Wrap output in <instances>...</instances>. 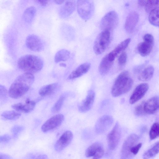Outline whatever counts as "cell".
Masks as SVG:
<instances>
[{
	"label": "cell",
	"mask_w": 159,
	"mask_h": 159,
	"mask_svg": "<svg viewBox=\"0 0 159 159\" xmlns=\"http://www.w3.org/2000/svg\"><path fill=\"white\" fill-rule=\"evenodd\" d=\"M34 79L33 74L31 73H25L19 75L9 89V96L14 99L21 97L29 91Z\"/></svg>",
	"instance_id": "obj_1"
},
{
	"label": "cell",
	"mask_w": 159,
	"mask_h": 159,
	"mask_svg": "<svg viewBox=\"0 0 159 159\" xmlns=\"http://www.w3.org/2000/svg\"><path fill=\"white\" fill-rule=\"evenodd\" d=\"M43 62L38 57L31 54L23 56L17 61L19 68L25 72L32 74L40 71L43 66Z\"/></svg>",
	"instance_id": "obj_2"
},
{
	"label": "cell",
	"mask_w": 159,
	"mask_h": 159,
	"mask_svg": "<svg viewBox=\"0 0 159 159\" xmlns=\"http://www.w3.org/2000/svg\"><path fill=\"white\" fill-rule=\"evenodd\" d=\"M133 83L129 72L126 70L122 72L116 78L112 87V96L117 97L127 93L131 89Z\"/></svg>",
	"instance_id": "obj_3"
},
{
	"label": "cell",
	"mask_w": 159,
	"mask_h": 159,
	"mask_svg": "<svg viewBox=\"0 0 159 159\" xmlns=\"http://www.w3.org/2000/svg\"><path fill=\"white\" fill-rule=\"evenodd\" d=\"M110 39V32L108 30L102 31L96 37L94 41L93 49L96 55L103 53L109 44Z\"/></svg>",
	"instance_id": "obj_4"
},
{
	"label": "cell",
	"mask_w": 159,
	"mask_h": 159,
	"mask_svg": "<svg viewBox=\"0 0 159 159\" xmlns=\"http://www.w3.org/2000/svg\"><path fill=\"white\" fill-rule=\"evenodd\" d=\"M139 136L132 134L129 135L124 142L121 150V159H132L134 157L131 154L132 148L138 143L139 140Z\"/></svg>",
	"instance_id": "obj_5"
},
{
	"label": "cell",
	"mask_w": 159,
	"mask_h": 159,
	"mask_svg": "<svg viewBox=\"0 0 159 159\" xmlns=\"http://www.w3.org/2000/svg\"><path fill=\"white\" fill-rule=\"evenodd\" d=\"M119 22V18L117 13L115 11H111L102 18L100 23V27L102 31H110L117 27Z\"/></svg>",
	"instance_id": "obj_6"
},
{
	"label": "cell",
	"mask_w": 159,
	"mask_h": 159,
	"mask_svg": "<svg viewBox=\"0 0 159 159\" xmlns=\"http://www.w3.org/2000/svg\"><path fill=\"white\" fill-rule=\"evenodd\" d=\"M78 13L82 19L87 20L93 16L94 11V6L91 0H78L77 2Z\"/></svg>",
	"instance_id": "obj_7"
},
{
	"label": "cell",
	"mask_w": 159,
	"mask_h": 159,
	"mask_svg": "<svg viewBox=\"0 0 159 159\" xmlns=\"http://www.w3.org/2000/svg\"><path fill=\"white\" fill-rule=\"evenodd\" d=\"M121 134L120 125L117 122L107 135L108 144L110 149L113 150L117 147L120 140Z\"/></svg>",
	"instance_id": "obj_8"
},
{
	"label": "cell",
	"mask_w": 159,
	"mask_h": 159,
	"mask_svg": "<svg viewBox=\"0 0 159 159\" xmlns=\"http://www.w3.org/2000/svg\"><path fill=\"white\" fill-rule=\"evenodd\" d=\"M64 119L63 115L61 114L55 115L48 120L42 126V131L46 133L59 127Z\"/></svg>",
	"instance_id": "obj_9"
},
{
	"label": "cell",
	"mask_w": 159,
	"mask_h": 159,
	"mask_svg": "<svg viewBox=\"0 0 159 159\" xmlns=\"http://www.w3.org/2000/svg\"><path fill=\"white\" fill-rule=\"evenodd\" d=\"M113 122L112 117L108 115H103L97 120L95 125V132L98 134H102L107 131Z\"/></svg>",
	"instance_id": "obj_10"
},
{
	"label": "cell",
	"mask_w": 159,
	"mask_h": 159,
	"mask_svg": "<svg viewBox=\"0 0 159 159\" xmlns=\"http://www.w3.org/2000/svg\"><path fill=\"white\" fill-rule=\"evenodd\" d=\"M25 43L27 47L33 51L39 52L44 48V45L41 39L35 35H29L26 38Z\"/></svg>",
	"instance_id": "obj_11"
},
{
	"label": "cell",
	"mask_w": 159,
	"mask_h": 159,
	"mask_svg": "<svg viewBox=\"0 0 159 159\" xmlns=\"http://www.w3.org/2000/svg\"><path fill=\"white\" fill-rule=\"evenodd\" d=\"M73 138V134L70 131L65 132L61 135L54 145L57 151H60L66 147L70 143Z\"/></svg>",
	"instance_id": "obj_12"
},
{
	"label": "cell",
	"mask_w": 159,
	"mask_h": 159,
	"mask_svg": "<svg viewBox=\"0 0 159 159\" xmlns=\"http://www.w3.org/2000/svg\"><path fill=\"white\" fill-rule=\"evenodd\" d=\"M148 88V84L146 83H141L138 85L130 98V103L133 104L140 100L145 95Z\"/></svg>",
	"instance_id": "obj_13"
},
{
	"label": "cell",
	"mask_w": 159,
	"mask_h": 159,
	"mask_svg": "<svg viewBox=\"0 0 159 159\" xmlns=\"http://www.w3.org/2000/svg\"><path fill=\"white\" fill-rule=\"evenodd\" d=\"M95 98V93L92 90H89L85 98L78 106L79 111L82 113L86 112L89 111L92 107Z\"/></svg>",
	"instance_id": "obj_14"
},
{
	"label": "cell",
	"mask_w": 159,
	"mask_h": 159,
	"mask_svg": "<svg viewBox=\"0 0 159 159\" xmlns=\"http://www.w3.org/2000/svg\"><path fill=\"white\" fill-rule=\"evenodd\" d=\"M144 110L146 114H152L159 110V97H152L144 102Z\"/></svg>",
	"instance_id": "obj_15"
},
{
	"label": "cell",
	"mask_w": 159,
	"mask_h": 159,
	"mask_svg": "<svg viewBox=\"0 0 159 159\" xmlns=\"http://www.w3.org/2000/svg\"><path fill=\"white\" fill-rule=\"evenodd\" d=\"M139 14L135 11H132L127 16L125 24L126 32L131 33L134 30L139 20Z\"/></svg>",
	"instance_id": "obj_16"
},
{
	"label": "cell",
	"mask_w": 159,
	"mask_h": 159,
	"mask_svg": "<svg viewBox=\"0 0 159 159\" xmlns=\"http://www.w3.org/2000/svg\"><path fill=\"white\" fill-rule=\"evenodd\" d=\"M35 104L36 103L34 101L30 100L28 98L25 101V104L18 103L13 104L11 105V107L18 112L28 113L34 109Z\"/></svg>",
	"instance_id": "obj_17"
},
{
	"label": "cell",
	"mask_w": 159,
	"mask_h": 159,
	"mask_svg": "<svg viewBox=\"0 0 159 159\" xmlns=\"http://www.w3.org/2000/svg\"><path fill=\"white\" fill-rule=\"evenodd\" d=\"M75 7V1L74 0L67 1L60 9L59 14L62 18L67 17L74 12Z\"/></svg>",
	"instance_id": "obj_18"
},
{
	"label": "cell",
	"mask_w": 159,
	"mask_h": 159,
	"mask_svg": "<svg viewBox=\"0 0 159 159\" xmlns=\"http://www.w3.org/2000/svg\"><path fill=\"white\" fill-rule=\"evenodd\" d=\"M130 41L131 39L128 38L121 42L107 54L109 59L114 61L117 56L127 48Z\"/></svg>",
	"instance_id": "obj_19"
},
{
	"label": "cell",
	"mask_w": 159,
	"mask_h": 159,
	"mask_svg": "<svg viewBox=\"0 0 159 159\" xmlns=\"http://www.w3.org/2000/svg\"><path fill=\"white\" fill-rule=\"evenodd\" d=\"M91 64L89 62L81 64L69 75L67 79L72 80L79 77L86 73L89 70Z\"/></svg>",
	"instance_id": "obj_20"
},
{
	"label": "cell",
	"mask_w": 159,
	"mask_h": 159,
	"mask_svg": "<svg viewBox=\"0 0 159 159\" xmlns=\"http://www.w3.org/2000/svg\"><path fill=\"white\" fill-rule=\"evenodd\" d=\"M154 43L143 40V41L138 44L137 50L142 57H145L151 52L154 45Z\"/></svg>",
	"instance_id": "obj_21"
},
{
	"label": "cell",
	"mask_w": 159,
	"mask_h": 159,
	"mask_svg": "<svg viewBox=\"0 0 159 159\" xmlns=\"http://www.w3.org/2000/svg\"><path fill=\"white\" fill-rule=\"evenodd\" d=\"M114 61L110 60L108 57V55L105 56L102 59L99 67V71L102 75L107 74L110 70Z\"/></svg>",
	"instance_id": "obj_22"
},
{
	"label": "cell",
	"mask_w": 159,
	"mask_h": 159,
	"mask_svg": "<svg viewBox=\"0 0 159 159\" xmlns=\"http://www.w3.org/2000/svg\"><path fill=\"white\" fill-rule=\"evenodd\" d=\"M154 69L152 66L146 67L139 74L138 79L141 81H146L150 80L153 75Z\"/></svg>",
	"instance_id": "obj_23"
},
{
	"label": "cell",
	"mask_w": 159,
	"mask_h": 159,
	"mask_svg": "<svg viewBox=\"0 0 159 159\" xmlns=\"http://www.w3.org/2000/svg\"><path fill=\"white\" fill-rule=\"evenodd\" d=\"M58 87L57 83H53L42 87L39 91V95L42 97L50 95L54 93Z\"/></svg>",
	"instance_id": "obj_24"
},
{
	"label": "cell",
	"mask_w": 159,
	"mask_h": 159,
	"mask_svg": "<svg viewBox=\"0 0 159 159\" xmlns=\"http://www.w3.org/2000/svg\"><path fill=\"white\" fill-rule=\"evenodd\" d=\"M36 11V10L34 7L31 6L28 7L25 10L23 14V20L27 23H31L34 18Z\"/></svg>",
	"instance_id": "obj_25"
},
{
	"label": "cell",
	"mask_w": 159,
	"mask_h": 159,
	"mask_svg": "<svg viewBox=\"0 0 159 159\" xmlns=\"http://www.w3.org/2000/svg\"><path fill=\"white\" fill-rule=\"evenodd\" d=\"M103 147L102 144L99 142H96L90 145L86 149L85 155L87 157H93L98 151Z\"/></svg>",
	"instance_id": "obj_26"
},
{
	"label": "cell",
	"mask_w": 159,
	"mask_h": 159,
	"mask_svg": "<svg viewBox=\"0 0 159 159\" xmlns=\"http://www.w3.org/2000/svg\"><path fill=\"white\" fill-rule=\"evenodd\" d=\"M70 52L66 49H62L58 51L54 57V61L56 63L67 61L70 57Z\"/></svg>",
	"instance_id": "obj_27"
},
{
	"label": "cell",
	"mask_w": 159,
	"mask_h": 159,
	"mask_svg": "<svg viewBox=\"0 0 159 159\" xmlns=\"http://www.w3.org/2000/svg\"><path fill=\"white\" fill-rule=\"evenodd\" d=\"M148 19L152 25L159 27V7L154 9L149 13Z\"/></svg>",
	"instance_id": "obj_28"
},
{
	"label": "cell",
	"mask_w": 159,
	"mask_h": 159,
	"mask_svg": "<svg viewBox=\"0 0 159 159\" xmlns=\"http://www.w3.org/2000/svg\"><path fill=\"white\" fill-rule=\"evenodd\" d=\"M159 152V141L156 143L149 149L145 152L143 156V159H149L155 156Z\"/></svg>",
	"instance_id": "obj_29"
},
{
	"label": "cell",
	"mask_w": 159,
	"mask_h": 159,
	"mask_svg": "<svg viewBox=\"0 0 159 159\" xmlns=\"http://www.w3.org/2000/svg\"><path fill=\"white\" fill-rule=\"evenodd\" d=\"M21 114L15 111H6L3 112L1 116L3 118L7 120H14L18 119Z\"/></svg>",
	"instance_id": "obj_30"
},
{
	"label": "cell",
	"mask_w": 159,
	"mask_h": 159,
	"mask_svg": "<svg viewBox=\"0 0 159 159\" xmlns=\"http://www.w3.org/2000/svg\"><path fill=\"white\" fill-rule=\"evenodd\" d=\"M151 140L154 139L159 136V123H155L152 125L149 133Z\"/></svg>",
	"instance_id": "obj_31"
},
{
	"label": "cell",
	"mask_w": 159,
	"mask_h": 159,
	"mask_svg": "<svg viewBox=\"0 0 159 159\" xmlns=\"http://www.w3.org/2000/svg\"><path fill=\"white\" fill-rule=\"evenodd\" d=\"M65 99L64 95H61L57 101L51 109V111L53 113L58 112L60 110Z\"/></svg>",
	"instance_id": "obj_32"
},
{
	"label": "cell",
	"mask_w": 159,
	"mask_h": 159,
	"mask_svg": "<svg viewBox=\"0 0 159 159\" xmlns=\"http://www.w3.org/2000/svg\"><path fill=\"white\" fill-rule=\"evenodd\" d=\"M159 0H147L145 6V10L147 12H150L152 10L158 7Z\"/></svg>",
	"instance_id": "obj_33"
},
{
	"label": "cell",
	"mask_w": 159,
	"mask_h": 159,
	"mask_svg": "<svg viewBox=\"0 0 159 159\" xmlns=\"http://www.w3.org/2000/svg\"><path fill=\"white\" fill-rule=\"evenodd\" d=\"M144 102H143L136 106L134 110L135 114L137 116H142L145 115L144 108Z\"/></svg>",
	"instance_id": "obj_34"
},
{
	"label": "cell",
	"mask_w": 159,
	"mask_h": 159,
	"mask_svg": "<svg viewBox=\"0 0 159 159\" xmlns=\"http://www.w3.org/2000/svg\"><path fill=\"white\" fill-rule=\"evenodd\" d=\"M24 127L20 125H16L12 127L11 132L14 138H16L19 134L23 130Z\"/></svg>",
	"instance_id": "obj_35"
},
{
	"label": "cell",
	"mask_w": 159,
	"mask_h": 159,
	"mask_svg": "<svg viewBox=\"0 0 159 159\" xmlns=\"http://www.w3.org/2000/svg\"><path fill=\"white\" fill-rule=\"evenodd\" d=\"M127 55L125 52H122L119 57L118 59V63L119 65L120 66H124L127 61Z\"/></svg>",
	"instance_id": "obj_36"
},
{
	"label": "cell",
	"mask_w": 159,
	"mask_h": 159,
	"mask_svg": "<svg viewBox=\"0 0 159 159\" xmlns=\"http://www.w3.org/2000/svg\"><path fill=\"white\" fill-rule=\"evenodd\" d=\"M0 98L1 100H2L5 99L7 95V91L6 88L3 85H0Z\"/></svg>",
	"instance_id": "obj_37"
},
{
	"label": "cell",
	"mask_w": 159,
	"mask_h": 159,
	"mask_svg": "<svg viewBox=\"0 0 159 159\" xmlns=\"http://www.w3.org/2000/svg\"><path fill=\"white\" fill-rule=\"evenodd\" d=\"M142 146V143H137L132 148L131 150V153L133 156L134 157L137 154Z\"/></svg>",
	"instance_id": "obj_38"
},
{
	"label": "cell",
	"mask_w": 159,
	"mask_h": 159,
	"mask_svg": "<svg viewBox=\"0 0 159 159\" xmlns=\"http://www.w3.org/2000/svg\"><path fill=\"white\" fill-rule=\"evenodd\" d=\"M11 139V136L8 134L2 135L0 137V142L6 143L9 142Z\"/></svg>",
	"instance_id": "obj_39"
},
{
	"label": "cell",
	"mask_w": 159,
	"mask_h": 159,
	"mask_svg": "<svg viewBox=\"0 0 159 159\" xmlns=\"http://www.w3.org/2000/svg\"><path fill=\"white\" fill-rule=\"evenodd\" d=\"M104 154L103 147L101 148L95 154L92 159H100Z\"/></svg>",
	"instance_id": "obj_40"
},
{
	"label": "cell",
	"mask_w": 159,
	"mask_h": 159,
	"mask_svg": "<svg viewBox=\"0 0 159 159\" xmlns=\"http://www.w3.org/2000/svg\"><path fill=\"white\" fill-rule=\"evenodd\" d=\"M0 159H13V158L9 155L1 153L0 154Z\"/></svg>",
	"instance_id": "obj_41"
},
{
	"label": "cell",
	"mask_w": 159,
	"mask_h": 159,
	"mask_svg": "<svg viewBox=\"0 0 159 159\" xmlns=\"http://www.w3.org/2000/svg\"><path fill=\"white\" fill-rule=\"evenodd\" d=\"M38 2L41 6H46L48 3L49 0H37Z\"/></svg>",
	"instance_id": "obj_42"
},
{
	"label": "cell",
	"mask_w": 159,
	"mask_h": 159,
	"mask_svg": "<svg viewBox=\"0 0 159 159\" xmlns=\"http://www.w3.org/2000/svg\"><path fill=\"white\" fill-rule=\"evenodd\" d=\"M35 159H48V158L46 155L42 154L38 156Z\"/></svg>",
	"instance_id": "obj_43"
},
{
	"label": "cell",
	"mask_w": 159,
	"mask_h": 159,
	"mask_svg": "<svg viewBox=\"0 0 159 159\" xmlns=\"http://www.w3.org/2000/svg\"><path fill=\"white\" fill-rule=\"evenodd\" d=\"M147 2V0H139L138 3L141 6H145Z\"/></svg>",
	"instance_id": "obj_44"
},
{
	"label": "cell",
	"mask_w": 159,
	"mask_h": 159,
	"mask_svg": "<svg viewBox=\"0 0 159 159\" xmlns=\"http://www.w3.org/2000/svg\"><path fill=\"white\" fill-rule=\"evenodd\" d=\"M54 2L57 4H61L63 3L65 1L64 0H54Z\"/></svg>",
	"instance_id": "obj_45"
},
{
	"label": "cell",
	"mask_w": 159,
	"mask_h": 159,
	"mask_svg": "<svg viewBox=\"0 0 159 159\" xmlns=\"http://www.w3.org/2000/svg\"><path fill=\"white\" fill-rule=\"evenodd\" d=\"M59 65L61 66L65 67L66 66V65L64 63H61L59 64Z\"/></svg>",
	"instance_id": "obj_46"
}]
</instances>
